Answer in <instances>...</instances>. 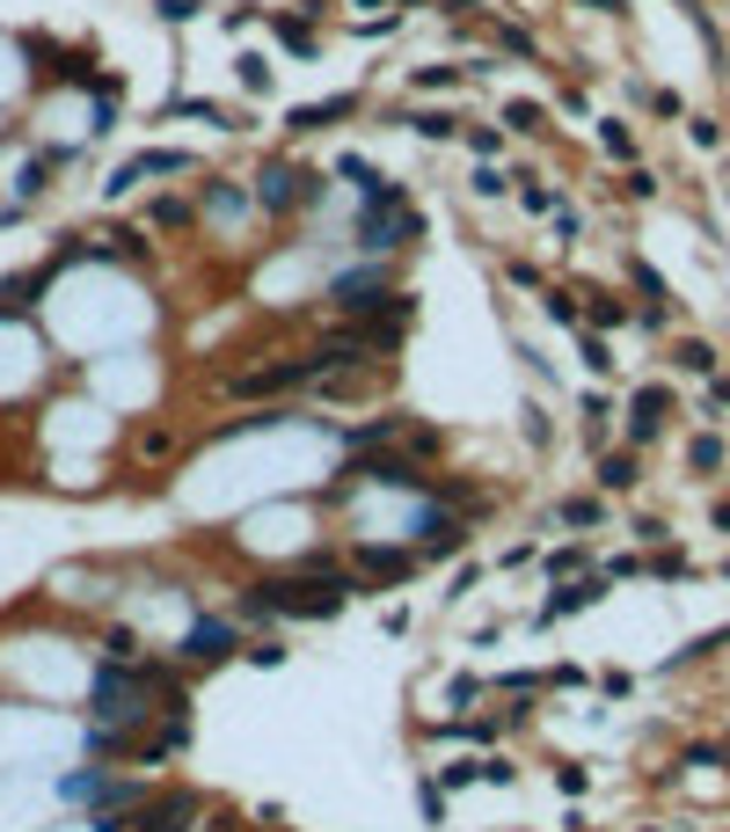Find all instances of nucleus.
<instances>
[{
  "instance_id": "nucleus-1",
  "label": "nucleus",
  "mask_w": 730,
  "mask_h": 832,
  "mask_svg": "<svg viewBox=\"0 0 730 832\" xmlns=\"http://www.w3.org/2000/svg\"><path fill=\"white\" fill-rule=\"evenodd\" d=\"M351 242H358L365 256H402L409 242H424V212H417V197H409V183H395V175H387L373 197H358Z\"/></svg>"
},
{
  "instance_id": "nucleus-2",
  "label": "nucleus",
  "mask_w": 730,
  "mask_h": 832,
  "mask_svg": "<svg viewBox=\"0 0 730 832\" xmlns=\"http://www.w3.org/2000/svg\"><path fill=\"white\" fill-rule=\"evenodd\" d=\"M351 591H358V577H336V585H314V577H271L263 585V599H271V621H336V613L351 607Z\"/></svg>"
},
{
  "instance_id": "nucleus-3",
  "label": "nucleus",
  "mask_w": 730,
  "mask_h": 832,
  "mask_svg": "<svg viewBox=\"0 0 730 832\" xmlns=\"http://www.w3.org/2000/svg\"><path fill=\"white\" fill-rule=\"evenodd\" d=\"M256 197L263 212H314L322 197H329V183L314 169H300V161H263V175H256Z\"/></svg>"
},
{
  "instance_id": "nucleus-4",
  "label": "nucleus",
  "mask_w": 730,
  "mask_h": 832,
  "mask_svg": "<svg viewBox=\"0 0 730 832\" xmlns=\"http://www.w3.org/2000/svg\"><path fill=\"white\" fill-rule=\"evenodd\" d=\"M307 381H314V358L300 351V358H271V365H249V373H226L220 395H234V402H271V395H307Z\"/></svg>"
},
{
  "instance_id": "nucleus-5",
  "label": "nucleus",
  "mask_w": 730,
  "mask_h": 832,
  "mask_svg": "<svg viewBox=\"0 0 730 832\" xmlns=\"http://www.w3.org/2000/svg\"><path fill=\"white\" fill-rule=\"evenodd\" d=\"M242 650V628L226 621V613H197L191 628H183V642H175V664L183 672H212V664H226Z\"/></svg>"
},
{
  "instance_id": "nucleus-6",
  "label": "nucleus",
  "mask_w": 730,
  "mask_h": 832,
  "mask_svg": "<svg viewBox=\"0 0 730 832\" xmlns=\"http://www.w3.org/2000/svg\"><path fill=\"white\" fill-rule=\"evenodd\" d=\"M409 322H417V300L409 293H387L373 314H358L351 329H358V344H365V358H395L402 351V336H409Z\"/></svg>"
},
{
  "instance_id": "nucleus-7",
  "label": "nucleus",
  "mask_w": 730,
  "mask_h": 832,
  "mask_svg": "<svg viewBox=\"0 0 730 832\" xmlns=\"http://www.w3.org/2000/svg\"><path fill=\"white\" fill-rule=\"evenodd\" d=\"M395 293V271H387V256H373V263H358V271H344L329 285V300H336V314L344 322H358V314H373L381 300Z\"/></svg>"
},
{
  "instance_id": "nucleus-8",
  "label": "nucleus",
  "mask_w": 730,
  "mask_h": 832,
  "mask_svg": "<svg viewBox=\"0 0 730 832\" xmlns=\"http://www.w3.org/2000/svg\"><path fill=\"white\" fill-rule=\"evenodd\" d=\"M417 548H395V540H358L351 548V577L358 585H402V577H417Z\"/></svg>"
},
{
  "instance_id": "nucleus-9",
  "label": "nucleus",
  "mask_w": 730,
  "mask_h": 832,
  "mask_svg": "<svg viewBox=\"0 0 730 832\" xmlns=\"http://www.w3.org/2000/svg\"><path fill=\"white\" fill-rule=\"evenodd\" d=\"M468 534L475 526L468 519H453V511H438V504H424L417 511V562H453V555H468Z\"/></svg>"
},
{
  "instance_id": "nucleus-10",
  "label": "nucleus",
  "mask_w": 730,
  "mask_h": 832,
  "mask_svg": "<svg viewBox=\"0 0 730 832\" xmlns=\"http://www.w3.org/2000/svg\"><path fill=\"white\" fill-rule=\"evenodd\" d=\"M402 432H409V416L402 409H381V416H365V424H344V446H351V460H365V453H387V446H402Z\"/></svg>"
},
{
  "instance_id": "nucleus-11",
  "label": "nucleus",
  "mask_w": 730,
  "mask_h": 832,
  "mask_svg": "<svg viewBox=\"0 0 730 832\" xmlns=\"http://www.w3.org/2000/svg\"><path fill=\"white\" fill-rule=\"evenodd\" d=\"M44 285H52V271H44V263H37V271L0 277V322H30L37 300H44Z\"/></svg>"
},
{
  "instance_id": "nucleus-12",
  "label": "nucleus",
  "mask_w": 730,
  "mask_h": 832,
  "mask_svg": "<svg viewBox=\"0 0 730 832\" xmlns=\"http://www.w3.org/2000/svg\"><path fill=\"white\" fill-rule=\"evenodd\" d=\"M358 118V95H322V103H293V118H285V132L307 139V132H329V124Z\"/></svg>"
},
{
  "instance_id": "nucleus-13",
  "label": "nucleus",
  "mask_w": 730,
  "mask_h": 832,
  "mask_svg": "<svg viewBox=\"0 0 730 832\" xmlns=\"http://www.w3.org/2000/svg\"><path fill=\"white\" fill-rule=\"evenodd\" d=\"M665 416H672V395H665V387H643V395L628 402V438H636V446H650V438L665 432Z\"/></svg>"
},
{
  "instance_id": "nucleus-14",
  "label": "nucleus",
  "mask_w": 730,
  "mask_h": 832,
  "mask_svg": "<svg viewBox=\"0 0 730 832\" xmlns=\"http://www.w3.org/2000/svg\"><path fill=\"white\" fill-rule=\"evenodd\" d=\"M88 263H154V248H146L140 226H118V234H95V242H88Z\"/></svg>"
},
{
  "instance_id": "nucleus-15",
  "label": "nucleus",
  "mask_w": 730,
  "mask_h": 832,
  "mask_svg": "<svg viewBox=\"0 0 730 832\" xmlns=\"http://www.w3.org/2000/svg\"><path fill=\"white\" fill-rule=\"evenodd\" d=\"M197 205H205V212H212V220H242V212H249V205H256V197H249V191H242V183H234V175H212L205 191H197Z\"/></svg>"
},
{
  "instance_id": "nucleus-16",
  "label": "nucleus",
  "mask_w": 730,
  "mask_h": 832,
  "mask_svg": "<svg viewBox=\"0 0 730 832\" xmlns=\"http://www.w3.org/2000/svg\"><path fill=\"white\" fill-rule=\"evenodd\" d=\"M599 591H607V577H570V585H562L556 599L540 607V621H562V613H585L591 599H599Z\"/></svg>"
},
{
  "instance_id": "nucleus-17",
  "label": "nucleus",
  "mask_w": 730,
  "mask_h": 832,
  "mask_svg": "<svg viewBox=\"0 0 730 832\" xmlns=\"http://www.w3.org/2000/svg\"><path fill=\"white\" fill-rule=\"evenodd\" d=\"M271 30H278V44H285V52H300V59L322 52V30H314L307 16H271Z\"/></svg>"
},
{
  "instance_id": "nucleus-18",
  "label": "nucleus",
  "mask_w": 730,
  "mask_h": 832,
  "mask_svg": "<svg viewBox=\"0 0 730 832\" xmlns=\"http://www.w3.org/2000/svg\"><path fill=\"white\" fill-rule=\"evenodd\" d=\"M59 797L67 803H103L110 797V767H81V774H67L59 781Z\"/></svg>"
},
{
  "instance_id": "nucleus-19",
  "label": "nucleus",
  "mask_w": 730,
  "mask_h": 832,
  "mask_svg": "<svg viewBox=\"0 0 730 832\" xmlns=\"http://www.w3.org/2000/svg\"><path fill=\"white\" fill-rule=\"evenodd\" d=\"M226 621H234V628H271V599H263V585H242V591H234Z\"/></svg>"
},
{
  "instance_id": "nucleus-20",
  "label": "nucleus",
  "mask_w": 730,
  "mask_h": 832,
  "mask_svg": "<svg viewBox=\"0 0 730 832\" xmlns=\"http://www.w3.org/2000/svg\"><path fill=\"white\" fill-rule=\"evenodd\" d=\"M124 169L140 175V183H146V175H183V169H191V154H175V146H146V154H132Z\"/></svg>"
},
{
  "instance_id": "nucleus-21",
  "label": "nucleus",
  "mask_w": 730,
  "mask_h": 832,
  "mask_svg": "<svg viewBox=\"0 0 730 832\" xmlns=\"http://www.w3.org/2000/svg\"><path fill=\"white\" fill-rule=\"evenodd\" d=\"M395 124H409V132H417V139H432V146H438V139H453V132H460V118H453V110H402Z\"/></svg>"
},
{
  "instance_id": "nucleus-22",
  "label": "nucleus",
  "mask_w": 730,
  "mask_h": 832,
  "mask_svg": "<svg viewBox=\"0 0 730 832\" xmlns=\"http://www.w3.org/2000/svg\"><path fill=\"white\" fill-rule=\"evenodd\" d=\"M146 220H154V234H183V226H191L197 220V205H191V197H154V212H146Z\"/></svg>"
},
{
  "instance_id": "nucleus-23",
  "label": "nucleus",
  "mask_w": 730,
  "mask_h": 832,
  "mask_svg": "<svg viewBox=\"0 0 730 832\" xmlns=\"http://www.w3.org/2000/svg\"><path fill=\"white\" fill-rule=\"evenodd\" d=\"M140 658H146L140 628H110V636H103V664H140Z\"/></svg>"
},
{
  "instance_id": "nucleus-24",
  "label": "nucleus",
  "mask_w": 730,
  "mask_h": 832,
  "mask_svg": "<svg viewBox=\"0 0 730 832\" xmlns=\"http://www.w3.org/2000/svg\"><path fill=\"white\" fill-rule=\"evenodd\" d=\"M293 577H314V585H336V577H351V570H344V562H336L329 548H307V555H300V562H293Z\"/></svg>"
},
{
  "instance_id": "nucleus-25",
  "label": "nucleus",
  "mask_w": 730,
  "mask_h": 832,
  "mask_svg": "<svg viewBox=\"0 0 730 832\" xmlns=\"http://www.w3.org/2000/svg\"><path fill=\"white\" fill-rule=\"evenodd\" d=\"M169 118H197V124H220V132H234V124H226V110L205 103V95H169Z\"/></svg>"
},
{
  "instance_id": "nucleus-26",
  "label": "nucleus",
  "mask_w": 730,
  "mask_h": 832,
  "mask_svg": "<svg viewBox=\"0 0 730 832\" xmlns=\"http://www.w3.org/2000/svg\"><path fill=\"white\" fill-rule=\"evenodd\" d=\"M336 175H344V183H351V191H358V197H373V191H381V183H387V175L373 169V161H358V154H344V161H336Z\"/></svg>"
},
{
  "instance_id": "nucleus-27",
  "label": "nucleus",
  "mask_w": 730,
  "mask_h": 832,
  "mask_svg": "<svg viewBox=\"0 0 730 832\" xmlns=\"http://www.w3.org/2000/svg\"><path fill=\"white\" fill-rule=\"evenodd\" d=\"M599 489H636V453H607L599 460Z\"/></svg>"
},
{
  "instance_id": "nucleus-28",
  "label": "nucleus",
  "mask_w": 730,
  "mask_h": 832,
  "mask_svg": "<svg viewBox=\"0 0 730 832\" xmlns=\"http://www.w3.org/2000/svg\"><path fill=\"white\" fill-rule=\"evenodd\" d=\"M468 81V67H417L409 73V88H432V95H446V88H460Z\"/></svg>"
},
{
  "instance_id": "nucleus-29",
  "label": "nucleus",
  "mask_w": 730,
  "mask_h": 832,
  "mask_svg": "<svg viewBox=\"0 0 730 832\" xmlns=\"http://www.w3.org/2000/svg\"><path fill=\"white\" fill-rule=\"evenodd\" d=\"M556 519H562V526H599V519H607V504H599V497H570Z\"/></svg>"
},
{
  "instance_id": "nucleus-30",
  "label": "nucleus",
  "mask_w": 730,
  "mask_h": 832,
  "mask_svg": "<svg viewBox=\"0 0 730 832\" xmlns=\"http://www.w3.org/2000/svg\"><path fill=\"white\" fill-rule=\"evenodd\" d=\"M169 446H175V432H169V424H146V432L132 438V453H140V460H161Z\"/></svg>"
},
{
  "instance_id": "nucleus-31",
  "label": "nucleus",
  "mask_w": 730,
  "mask_h": 832,
  "mask_svg": "<svg viewBox=\"0 0 730 832\" xmlns=\"http://www.w3.org/2000/svg\"><path fill=\"white\" fill-rule=\"evenodd\" d=\"M599 146H607L614 161H636V132H628V124H599Z\"/></svg>"
},
{
  "instance_id": "nucleus-32",
  "label": "nucleus",
  "mask_w": 730,
  "mask_h": 832,
  "mask_svg": "<svg viewBox=\"0 0 730 832\" xmlns=\"http://www.w3.org/2000/svg\"><path fill=\"white\" fill-rule=\"evenodd\" d=\"M505 124H511V132H548L540 103H505Z\"/></svg>"
},
{
  "instance_id": "nucleus-33",
  "label": "nucleus",
  "mask_w": 730,
  "mask_h": 832,
  "mask_svg": "<svg viewBox=\"0 0 730 832\" xmlns=\"http://www.w3.org/2000/svg\"><path fill=\"white\" fill-rule=\"evenodd\" d=\"M519 205H526V212H556V191H548V183H534V175H519Z\"/></svg>"
},
{
  "instance_id": "nucleus-34",
  "label": "nucleus",
  "mask_w": 730,
  "mask_h": 832,
  "mask_svg": "<svg viewBox=\"0 0 730 832\" xmlns=\"http://www.w3.org/2000/svg\"><path fill=\"white\" fill-rule=\"evenodd\" d=\"M468 146L483 161H497V146H505V132H497V124H468Z\"/></svg>"
},
{
  "instance_id": "nucleus-35",
  "label": "nucleus",
  "mask_w": 730,
  "mask_h": 832,
  "mask_svg": "<svg viewBox=\"0 0 730 832\" xmlns=\"http://www.w3.org/2000/svg\"><path fill=\"white\" fill-rule=\"evenodd\" d=\"M591 322H599V329H614V322H628V307L614 293H591Z\"/></svg>"
},
{
  "instance_id": "nucleus-36",
  "label": "nucleus",
  "mask_w": 730,
  "mask_h": 832,
  "mask_svg": "<svg viewBox=\"0 0 730 832\" xmlns=\"http://www.w3.org/2000/svg\"><path fill=\"white\" fill-rule=\"evenodd\" d=\"M511 191V175L505 169H489V161H483V169H475V197H505Z\"/></svg>"
},
{
  "instance_id": "nucleus-37",
  "label": "nucleus",
  "mask_w": 730,
  "mask_h": 832,
  "mask_svg": "<svg viewBox=\"0 0 730 832\" xmlns=\"http://www.w3.org/2000/svg\"><path fill=\"white\" fill-rule=\"evenodd\" d=\"M468 781H483V760H453L446 774H438V789H468Z\"/></svg>"
},
{
  "instance_id": "nucleus-38",
  "label": "nucleus",
  "mask_w": 730,
  "mask_h": 832,
  "mask_svg": "<svg viewBox=\"0 0 730 832\" xmlns=\"http://www.w3.org/2000/svg\"><path fill=\"white\" fill-rule=\"evenodd\" d=\"M672 358H679V365H687V373H716V351H709V344H679V351H672Z\"/></svg>"
},
{
  "instance_id": "nucleus-39",
  "label": "nucleus",
  "mask_w": 730,
  "mask_h": 832,
  "mask_svg": "<svg viewBox=\"0 0 730 832\" xmlns=\"http://www.w3.org/2000/svg\"><path fill=\"white\" fill-rule=\"evenodd\" d=\"M249 664H263V672H271V664H285V642H278V636H263V642H249Z\"/></svg>"
},
{
  "instance_id": "nucleus-40",
  "label": "nucleus",
  "mask_w": 730,
  "mask_h": 832,
  "mask_svg": "<svg viewBox=\"0 0 730 832\" xmlns=\"http://www.w3.org/2000/svg\"><path fill=\"white\" fill-rule=\"evenodd\" d=\"M577 570H585V548H556L548 555V577H577Z\"/></svg>"
},
{
  "instance_id": "nucleus-41",
  "label": "nucleus",
  "mask_w": 730,
  "mask_h": 832,
  "mask_svg": "<svg viewBox=\"0 0 730 832\" xmlns=\"http://www.w3.org/2000/svg\"><path fill=\"white\" fill-rule=\"evenodd\" d=\"M548 314H556V322H570V329H585V314H577V293H548Z\"/></svg>"
},
{
  "instance_id": "nucleus-42",
  "label": "nucleus",
  "mask_w": 730,
  "mask_h": 832,
  "mask_svg": "<svg viewBox=\"0 0 730 832\" xmlns=\"http://www.w3.org/2000/svg\"><path fill=\"white\" fill-rule=\"evenodd\" d=\"M687 460H694V468H723V446H716V438H694V446H687Z\"/></svg>"
},
{
  "instance_id": "nucleus-43",
  "label": "nucleus",
  "mask_w": 730,
  "mask_h": 832,
  "mask_svg": "<svg viewBox=\"0 0 730 832\" xmlns=\"http://www.w3.org/2000/svg\"><path fill=\"white\" fill-rule=\"evenodd\" d=\"M417 797H424V818H432V825H446V789H438V781H424Z\"/></svg>"
},
{
  "instance_id": "nucleus-44",
  "label": "nucleus",
  "mask_w": 730,
  "mask_h": 832,
  "mask_svg": "<svg viewBox=\"0 0 730 832\" xmlns=\"http://www.w3.org/2000/svg\"><path fill=\"white\" fill-rule=\"evenodd\" d=\"M483 781H489V789H511V781H519V767H511V760H483Z\"/></svg>"
},
{
  "instance_id": "nucleus-45",
  "label": "nucleus",
  "mask_w": 730,
  "mask_h": 832,
  "mask_svg": "<svg viewBox=\"0 0 730 832\" xmlns=\"http://www.w3.org/2000/svg\"><path fill=\"white\" fill-rule=\"evenodd\" d=\"M154 16H161V22H191L197 0H154Z\"/></svg>"
},
{
  "instance_id": "nucleus-46",
  "label": "nucleus",
  "mask_w": 730,
  "mask_h": 832,
  "mask_svg": "<svg viewBox=\"0 0 730 832\" xmlns=\"http://www.w3.org/2000/svg\"><path fill=\"white\" fill-rule=\"evenodd\" d=\"M497 44H505L511 59H534V37H526V30H497Z\"/></svg>"
},
{
  "instance_id": "nucleus-47",
  "label": "nucleus",
  "mask_w": 730,
  "mask_h": 832,
  "mask_svg": "<svg viewBox=\"0 0 730 832\" xmlns=\"http://www.w3.org/2000/svg\"><path fill=\"white\" fill-rule=\"evenodd\" d=\"M505 277H511V285H526V293H540V271H534V263H505Z\"/></svg>"
}]
</instances>
